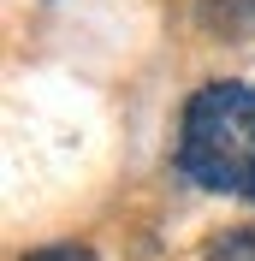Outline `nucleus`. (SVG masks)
I'll use <instances>...</instances> for the list:
<instances>
[{
    "label": "nucleus",
    "mask_w": 255,
    "mask_h": 261,
    "mask_svg": "<svg viewBox=\"0 0 255 261\" xmlns=\"http://www.w3.org/2000/svg\"><path fill=\"white\" fill-rule=\"evenodd\" d=\"M196 18L214 36H255V0H202Z\"/></svg>",
    "instance_id": "nucleus-2"
},
{
    "label": "nucleus",
    "mask_w": 255,
    "mask_h": 261,
    "mask_svg": "<svg viewBox=\"0 0 255 261\" xmlns=\"http://www.w3.org/2000/svg\"><path fill=\"white\" fill-rule=\"evenodd\" d=\"M202 261H255V226H232V231H220V238L208 244Z\"/></svg>",
    "instance_id": "nucleus-3"
},
{
    "label": "nucleus",
    "mask_w": 255,
    "mask_h": 261,
    "mask_svg": "<svg viewBox=\"0 0 255 261\" xmlns=\"http://www.w3.org/2000/svg\"><path fill=\"white\" fill-rule=\"evenodd\" d=\"M178 172L214 196L255 202V83H202L178 119Z\"/></svg>",
    "instance_id": "nucleus-1"
},
{
    "label": "nucleus",
    "mask_w": 255,
    "mask_h": 261,
    "mask_svg": "<svg viewBox=\"0 0 255 261\" xmlns=\"http://www.w3.org/2000/svg\"><path fill=\"white\" fill-rule=\"evenodd\" d=\"M24 261H101L89 244H42V249H30Z\"/></svg>",
    "instance_id": "nucleus-4"
}]
</instances>
